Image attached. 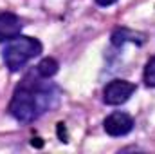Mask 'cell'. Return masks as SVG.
I'll return each mask as SVG.
<instances>
[{
  "label": "cell",
  "instance_id": "cell-1",
  "mask_svg": "<svg viewBox=\"0 0 155 154\" xmlns=\"http://www.w3.org/2000/svg\"><path fill=\"white\" fill-rule=\"evenodd\" d=\"M60 102V89L49 78L35 71L27 73L16 85L9 102V114L22 123H31L47 111L54 109Z\"/></svg>",
  "mask_w": 155,
  "mask_h": 154
},
{
  "label": "cell",
  "instance_id": "cell-2",
  "mask_svg": "<svg viewBox=\"0 0 155 154\" xmlns=\"http://www.w3.org/2000/svg\"><path fill=\"white\" fill-rule=\"evenodd\" d=\"M43 51V45L38 38H33V37H16V38L9 40V44L4 47L2 51V58H4V64L9 71L16 73L20 71L27 62H31L35 56L41 54Z\"/></svg>",
  "mask_w": 155,
  "mask_h": 154
},
{
  "label": "cell",
  "instance_id": "cell-3",
  "mask_svg": "<svg viewBox=\"0 0 155 154\" xmlns=\"http://www.w3.org/2000/svg\"><path fill=\"white\" fill-rule=\"evenodd\" d=\"M135 83L128 82V80H112L107 83L105 91H103V102L107 105H123L124 102L130 100V96L135 93Z\"/></svg>",
  "mask_w": 155,
  "mask_h": 154
},
{
  "label": "cell",
  "instance_id": "cell-4",
  "mask_svg": "<svg viewBox=\"0 0 155 154\" xmlns=\"http://www.w3.org/2000/svg\"><path fill=\"white\" fill-rule=\"evenodd\" d=\"M134 118L128 114V113H123V111H116L110 116L105 118L103 121V127H105V132L108 136H114V138H119V136H126L128 132H132L134 129Z\"/></svg>",
  "mask_w": 155,
  "mask_h": 154
},
{
  "label": "cell",
  "instance_id": "cell-5",
  "mask_svg": "<svg viewBox=\"0 0 155 154\" xmlns=\"http://www.w3.org/2000/svg\"><path fill=\"white\" fill-rule=\"evenodd\" d=\"M22 20L15 13L2 11L0 13V42H9V40L20 37L22 33Z\"/></svg>",
  "mask_w": 155,
  "mask_h": 154
},
{
  "label": "cell",
  "instance_id": "cell-6",
  "mask_svg": "<svg viewBox=\"0 0 155 154\" xmlns=\"http://www.w3.org/2000/svg\"><path fill=\"white\" fill-rule=\"evenodd\" d=\"M124 42H137V44H143L144 42V35L141 33H135V31H130L126 27H117L116 31L112 33V44L116 47H121Z\"/></svg>",
  "mask_w": 155,
  "mask_h": 154
},
{
  "label": "cell",
  "instance_id": "cell-7",
  "mask_svg": "<svg viewBox=\"0 0 155 154\" xmlns=\"http://www.w3.org/2000/svg\"><path fill=\"white\" fill-rule=\"evenodd\" d=\"M58 67H60V65H58V62H56L54 58L47 56V58H43V60L40 62L35 69H36V73H38L40 76H43V78H52L56 73H58Z\"/></svg>",
  "mask_w": 155,
  "mask_h": 154
},
{
  "label": "cell",
  "instance_id": "cell-8",
  "mask_svg": "<svg viewBox=\"0 0 155 154\" xmlns=\"http://www.w3.org/2000/svg\"><path fill=\"white\" fill-rule=\"evenodd\" d=\"M144 83L148 87H155V56H152L144 67Z\"/></svg>",
  "mask_w": 155,
  "mask_h": 154
},
{
  "label": "cell",
  "instance_id": "cell-9",
  "mask_svg": "<svg viewBox=\"0 0 155 154\" xmlns=\"http://www.w3.org/2000/svg\"><path fill=\"white\" fill-rule=\"evenodd\" d=\"M58 134H60L61 142H67V136H65V127H63V123H58Z\"/></svg>",
  "mask_w": 155,
  "mask_h": 154
},
{
  "label": "cell",
  "instance_id": "cell-10",
  "mask_svg": "<svg viewBox=\"0 0 155 154\" xmlns=\"http://www.w3.org/2000/svg\"><path fill=\"white\" fill-rule=\"evenodd\" d=\"M117 0H96V4L97 5H101V7H108V5H112V4H116Z\"/></svg>",
  "mask_w": 155,
  "mask_h": 154
}]
</instances>
